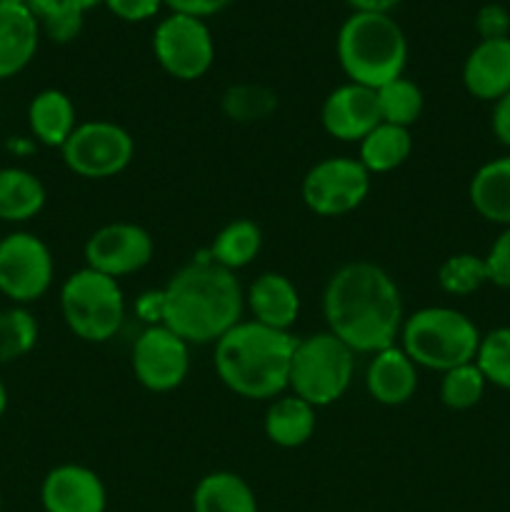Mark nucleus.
Returning <instances> with one entry per match:
<instances>
[{
    "label": "nucleus",
    "mask_w": 510,
    "mask_h": 512,
    "mask_svg": "<svg viewBox=\"0 0 510 512\" xmlns=\"http://www.w3.org/2000/svg\"><path fill=\"white\" fill-rule=\"evenodd\" d=\"M323 318L355 355H373L395 345L403 328L400 288L388 270L370 260L345 263L325 283Z\"/></svg>",
    "instance_id": "obj_1"
},
{
    "label": "nucleus",
    "mask_w": 510,
    "mask_h": 512,
    "mask_svg": "<svg viewBox=\"0 0 510 512\" xmlns=\"http://www.w3.org/2000/svg\"><path fill=\"white\" fill-rule=\"evenodd\" d=\"M160 290L163 325L190 345H215L243 320V285L208 255L180 268Z\"/></svg>",
    "instance_id": "obj_2"
},
{
    "label": "nucleus",
    "mask_w": 510,
    "mask_h": 512,
    "mask_svg": "<svg viewBox=\"0 0 510 512\" xmlns=\"http://www.w3.org/2000/svg\"><path fill=\"white\" fill-rule=\"evenodd\" d=\"M293 333L240 320L215 343L213 365L220 383L245 400H275L290 388Z\"/></svg>",
    "instance_id": "obj_3"
},
{
    "label": "nucleus",
    "mask_w": 510,
    "mask_h": 512,
    "mask_svg": "<svg viewBox=\"0 0 510 512\" xmlns=\"http://www.w3.org/2000/svg\"><path fill=\"white\" fill-rule=\"evenodd\" d=\"M335 53L348 83L383 88L408 65V38L388 13H350L335 38Z\"/></svg>",
    "instance_id": "obj_4"
},
{
    "label": "nucleus",
    "mask_w": 510,
    "mask_h": 512,
    "mask_svg": "<svg viewBox=\"0 0 510 512\" xmlns=\"http://www.w3.org/2000/svg\"><path fill=\"white\" fill-rule=\"evenodd\" d=\"M400 348L418 368L448 373L473 363L483 333L463 310L430 305L410 313L400 328Z\"/></svg>",
    "instance_id": "obj_5"
},
{
    "label": "nucleus",
    "mask_w": 510,
    "mask_h": 512,
    "mask_svg": "<svg viewBox=\"0 0 510 512\" xmlns=\"http://www.w3.org/2000/svg\"><path fill=\"white\" fill-rule=\"evenodd\" d=\"M355 373V353L330 330L295 340L290 363V393L318 408L338 403Z\"/></svg>",
    "instance_id": "obj_6"
},
{
    "label": "nucleus",
    "mask_w": 510,
    "mask_h": 512,
    "mask_svg": "<svg viewBox=\"0 0 510 512\" xmlns=\"http://www.w3.org/2000/svg\"><path fill=\"white\" fill-rule=\"evenodd\" d=\"M60 313L75 338L85 343H108L125 320L120 283L98 270H75L60 288Z\"/></svg>",
    "instance_id": "obj_7"
},
{
    "label": "nucleus",
    "mask_w": 510,
    "mask_h": 512,
    "mask_svg": "<svg viewBox=\"0 0 510 512\" xmlns=\"http://www.w3.org/2000/svg\"><path fill=\"white\" fill-rule=\"evenodd\" d=\"M65 168L85 180H108L123 173L135 158V140L113 120L78 123L60 148Z\"/></svg>",
    "instance_id": "obj_8"
},
{
    "label": "nucleus",
    "mask_w": 510,
    "mask_h": 512,
    "mask_svg": "<svg viewBox=\"0 0 510 512\" xmlns=\"http://www.w3.org/2000/svg\"><path fill=\"white\" fill-rule=\"evenodd\" d=\"M153 55L175 80H200L215 60V40L208 23L193 15L170 13L153 30Z\"/></svg>",
    "instance_id": "obj_9"
},
{
    "label": "nucleus",
    "mask_w": 510,
    "mask_h": 512,
    "mask_svg": "<svg viewBox=\"0 0 510 512\" xmlns=\"http://www.w3.org/2000/svg\"><path fill=\"white\" fill-rule=\"evenodd\" d=\"M55 278V260L43 238L25 230L0 240V293L13 305L43 298Z\"/></svg>",
    "instance_id": "obj_10"
},
{
    "label": "nucleus",
    "mask_w": 510,
    "mask_h": 512,
    "mask_svg": "<svg viewBox=\"0 0 510 512\" xmlns=\"http://www.w3.org/2000/svg\"><path fill=\"white\" fill-rule=\"evenodd\" d=\"M370 173L358 158H323L305 173L300 193L310 213L320 218H340L365 203L370 193Z\"/></svg>",
    "instance_id": "obj_11"
},
{
    "label": "nucleus",
    "mask_w": 510,
    "mask_h": 512,
    "mask_svg": "<svg viewBox=\"0 0 510 512\" xmlns=\"http://www.w3.org/2000/svg\"><path fill=\"white\" fill-rule=\"evenodd\" d=\"M133 375L150 393H170L180 388L190 370V343L168 325H148L130 350Z\"/></svg>",
    "instance_id": "obj_12"
},
{
    "label": "nucleus",
    "mask_w": 510,
    "mask_h": 512,
    "mask_svg": "<svg viewBox=\"0 0 510 512\" xmlns=\"http://www.w3.org/2000/svg\"><path fill=\"white\" fill-rule=\"evenodd\" d=\"M155 243L143 225L108 223L85 240V268L108 278H125L140 273L153 260Z\"/></svg>",
    "instance_id": "obj_13"
},
{
    "label": "nucleus",
    "mask_w": 510,
    "mask_h": 512,
    "mask_svg": "<svg viewBox=\"0 0 510 512\" xmlns=\"http://www.w3.org/2000/svg\"><path fill=\"white\" fill-rule=\"evenodd\" d=\"M320 123L330 138L340 143H360L380 120L378 93L358 83H345L330 90L320 108Z\"/></svg>",
    "instance_id": "obj_14"
},
{
    "label": "nucleus",
    "mask_w": 510,
    "mask_h": 512,
    "mask_svg": "<svg viewBox=\"0 0 510 512\" xmlns=\"http://www.w3.org/2000/svg\"><path fill=\"white\" fill-rule=\"evenodd\" d=\"M40 503L45 512H105L108 490L95 470L63 463L43 478Z\"/></svg>",
    "instance_id": "obj_15"
},
{
    "label": "nucleus",
    "mask_w": 510,
    "mask_h": 512,
    "mask_svg": "<svg viewBox=\"0 0 510 512\" xmlns=\"http://www.w3.org/2000/svg\"><path fill=\"white\" fill-rule=\"evenodd\" d=\"M365 390L375 403L388 408L410 403L418 390V365L405 355L400 345L378 350L370 355L365 368Z\"/></svg>",
    "instance_id": "obj_16"
},
{
    "label": "nucleus",
    "mask_w": 510,
    "mask_h": 512,
    "mask_svg": "<svg viewBox=\"0 0 510 512\" xmlns=\"http://www.w3.org/2000/svg\"><path fill=\"white\" fill-rule=\"evenodd\" d=\"M463 85L483 103L503 98L510 90V38L480 40L463 63Z\"/></svg>",
    "instance_id": "obj_17"
},
{
    "label": "nucleus",
    "mask_w": 510,
    "mask_h": 512,
    "mask_svg": "<svg viewBox=\"0 0 510 512\" xmlns=\"http://www.w3.org/2000/svg\"><path fill=\"white\" fill-rule=\"evenodd\" d=\"M245 308L255 323L290 333L300 315V293L283 273H260L245 290Z\"/></svg>",
    "instance_id": "obj_18"
},
{
    "label": "nucleus",
    "mask_w": 510,
    "mask_h": 512,
    "mask_svg": "<svg viewBox=\"0 0 510 512\" xmlns=\"http://www.w3.org/2000/svg\"><path fill=\"white\" fill-rule=\"evenodd\" d=\"M40 28L28 5L0 3V80L13 78L38 53Z\"/></svg>",
    "instance_id": "obj_19"
},
{
    "label": "nucleus",
    "mask_w": 510,
    "mask_h": 512,
    "mask_svg": "<svg viewBox=\"0 0 510 512\" xmlns=\"http://www.w3.org/2000/svg\"><path fill=\"white\" fill-rule=\"evenodd\" d=\"M468 198L475 213L488 223L510 228V155L488 160L473 173Z\"/></svg>",
    "instance_id": "obj_20"
},
{
    "label": "nucleus",
    "mask_w": 510,
    "mask_h": 512,
    "mask_svg": "<svg viewBox=\"0 0 510 512\" xmlns=\"http://www.w3.org/2000/svg\"><path fill=\"white\" fill-rule=\"evenodd\" d=\"M30 133L48 148H63L65 140L78 128V113L68 93L58 88L40 90L28 105Z\"/></svg>",
    "instance_id": "obj_21"
},
{
    "label": "nucleus",
    "mask_w": 510,
    "mask_h": 512,
    "mask_svg": "<svg viewBox=\"0 0 510 512\" xmlns=\"http://www.w3.org/2000/svg\"><path fill=\"white\" fill-rule=\"evenodd\" d=\"M265 438L278 448H300L315 433V408L298 395H280L270 400L265 413Z\"/></svg>",
    "instance_id": "obj_22"
},
{
    "label": "nucleus",
    "mask_w": 510,
    "mask_h": 512,
    "mask_svg": "<svg viewBox=\"0 0 510 512\" xmlns=\"http://www.w3.org/2000/svg\"><path fill=\"white\" fill-rule=\"evenodd\" d=\"M193 512H260L253 488L230 470L203 475L193 490Z\"/></svg>",
    "instance_id": "obj_23"
},
{
    "label": "nucleus",
    "mask_w": 510,
    "mask_h": 512,
    "mask_svg": "<svg viewBox=\"0 0 510 512\" xmlns=\"http://www.w3.org/2000/svg\"><path fill=\"white\" fill-rule=\"evenodd\" d=\"M43 180L25 168H0V220L25 223L45 208Z\"/></svg>",
    "instance_id": "obj_24"
},
{
    "label": "nucleus",
    "mask_w": 510,
    "mask_h": 512,
    "mask_svg": "<svg viewBox=\"0 0 510 512\" xmlns=\"http://www.w3.org/2000/svg\"><path fill=\"white\" fill-rule=\"evenodd\" d=\"M413 153V135L408 128L378 123L358 143V160L370 175H383L400 168Z\"/></svg>",
    "instance_id": "obj_25"
},
{
    "label": "nucleus",
    "mask_w": 510,
    "mask_h": 512,
    "mask_svg": "<svg viewBox=\"0 0 510 512\" xmlns=\"http://www.w3.org/2000/svg\"><path fill=\"white\" fill-rule=\"evenodd\" d=\"M263 248V230L248 218H235L218 230L208 250V258L220 268L238 273L258 258Z\"/></svg>",
    "instance_id": "obj_26"
},
{
    "label": "nucleus",
    "mask_w": 510,
    "mask_h": 512,
    "mask_svg": "<svg viewBox=\"0 0 510 512\" xmlns=\"http://www.w3.org/2000/svg\"><path fill=\"white\" fill-rule=\"evenodd\" d=\"M375 93H378V110L383 123L400 125V128L410 130V125L418 123V118L423 115V90H420L415 80L405 78V75L390 80V83H385Z\"/></svg>",
    "instance_id": "obj_27"
},
{
    "label": "nucleus",
    "mask_w": 510,
    "mask_h": 512,
    "mask_svg": "<svg viewBox=\"0 0 510 512\" xmlns=\"http://www.w3.org/2000/svg\"><path fill=\"white\" fill-rule=\"evenodd\" d=\"M38 343V320L25 305L0 308V365L25 358Z\"/></svg>",
    "instance_id": "obj_28"
},
{
    "label": "nucleus",
    "mask_w": 510,
    "mask_h": 512,
    "mask_svg": "<svg viewBox=\"0 0 510 512\" xmlns=\"http://www.w3.org/2000/svg\"><path fill=\"white\" fill-rule=\"evenodd\" d=\"M40 33L48 35L53 43H70L83 30L85 13L70 5L68 0H28Z\"/></svg>",
    "instance_id": "obj_29"
},
{
    "label": "nucleus",
    "mask_w": 510,
    "mask_h": 512,
    "mask_svg": "<svg viewBox=\"0 0 510 512\" xmlns=\"http://www.w3.org/2000/svg\"><path fill=\"white\" fill-rule=\"evenodd\" d=\"M485 283H488V268L483 255L455 253L438 268L440 290L455 298L478 293Z\"/></svg>",
    "instance_id": "obj_30"
},
{
    "label": "nucleus",
    "mask_w": 510,
    "mask_h": 512,
    "mask_svg": "<svg viewBox=\"0 0 510 512\" xmlns=\"http://www.w3.org/2000/svg\"><path fill=\"white\" fill-rule=\"evenodd\" d=\"M488 380L483 378L480 368L473 363H463L458 368L448 370L440 378V400L450 410H470L483 400Z\"/></svg>",
    "instance_id": "obj_31"
},
{
    "label": "nucleus",
    "mask_w": 510,
    "mask_h": 512,
    "mask_svg": "<svg viewBox=\"0 0 510 512\" xmlns=\"http://www.w3.org/2000/svg\"><path fill=\"white\" fill-rule=\"evenodd\" d=\"M475 365L480 368L488 385L510 390V325L493 328L480 338Z\"/></svg>",
    "instance_id": "obj_32"
},
{
    "label": "nucleus",
    "mask_w": 510,
    "mask_h": 512,
    "mask_svg": "<svg viewBox=\"0 0 510 512\" xmlns=\"http://www.w3.org/2000/svg\"><path fill=\"white\" fill-rule=\"evenodd\" d=\"M483 258L485 268H488V283H493L495 288L510 290V228L500 230Z\"/></svg>",
    "instance_id": "obj_33"
},
{
    "label": "nucleus",
    "mask_w": 510,
    "mask_h": 512,
    "mask_svg": "<svg viewBox=\"0 0 510 512\" xmlns=\"http://www.w3.org/2000/svg\"><path fill=\"white\" fill-rule=\"evenodd\" d=\"M475 28L480 40L510 38V13L500 3H488L475 15Z\"/></svg>",
    "instance_id": "obj_34"
},
{
    "label": "nucleus",
    "mask_w": 510,
    "mask_h": 512,
    "mask_svg": "<svg viewBox=\"0 0 510 512\" xmlns=\"http://www.w3.org/2000/svg\"><path fill=\"white\" fill-rule=\"evenodd\" d=\"M103 5L125 23H143L160 13L163 0H103Z\"/></svg>",
    "instance_id": "obj_35"
},
{
    "label": "nucleus",
    "mask_w": 510,
    "mask_h": 512,
    "mask_svg": "<svg viewBox=\"0 0 510 512\" xmlns=\"http://www.w3.org/2000/svg\"><path fill=\"white\" fill-rule=\"evenodd\" d=\"M233 0H163L168 5L170 13H183L193 15V18H210V15L225 10Z\"/></svg>",
    "instance_id": "obj_36"
},
{
    "label": "nucleus",
    "mask_w": 510,
    "mask_h": 512,
    "mask_svg": "<svg viewBox=\"0 0 510 512\" xmlns=\"http://www.w3.org/2000/svg\"><path fill=\"white\" fill-rule=\"evenodd\" d=\"M490 130H493L495 140L505 148H510V90L500 100L493 103V113H490Z\"/></svg>",
    "instance_id": "obj_37"
},
{
    "label": "nucleus",
    "mask_w": 510,
    "mask_h": 512,
    "mask_svg": "<svg viewBox=\"0 0 510 512\" xmlns=\"http://www.w3.org/2000/svg\"><path fill=\"white\" fill-rule=\"evenodd\" d=\"M135 313L148 325L163 323V290H150V293L140 295L135 303Z\"/></svg>",
    "instance_id": "obj_38"
},
{
    "label": "nucleus",
    "mask_w": 510,
    "mask_h": 512,
    "mask_svg": "<svg viewBox=\"0 0 510 512\" xmlns=\"http://www.w3.org/2000/svg\"><path fill=\"white\" fill-rule=\"evenodd\" d=\"M353 8V13H388L400 5V0H345Z\"/></svg>",
    "instance_id": "obj_39"
},
{
    "label": "nucleus",
    "mask_w": 510,
    "mask_h": 512,
    "mask_svg": "<svg viewBox=\"0 0 510 512\" xmlns=\"http://www.w3.org/2000/svg\"><path fill=\"white\" fill-rule=\"evenodd\" d=\"M70 5H75L78 10H83V13H88L90 8H95L98 3H103V0H68Z\"/></svg>",
    "instance_id": "obj_40"
},
{
    "label": "nucleus",
    "mask_w": 510,
    "mask_h": 512,
    "mask_svg": "<svg viewBox=\"0 0 510 512\" xmlns=\"http://www.w3.org/2000/svg\"><path fill=\"white\" fill-rule=\"evenodd\" d=\"M5 410H8V388H5L3 378H0V420H3Z\"/></svg>",
    "instance_id": "obj_41"
},
{
    "label": "nucleus",
    "mask_w": 510,
    "mask_h": 512,
    "mask_svg": "<svg viewBox=\"0 0 510 512\" xmlns=\"http://www.w3.org/2000/svg\"><path fill=\"white\" fill-rule=\"evenodd\" d=\"M0 3H8V5H28V0H0Z\"/></svg>",
    "instance_id": "obj_42"
},
{
    "label": "nucleus",
    "mask_w": 510,
    "mask_h": 512,
    "mask_svg": "<svg viewBox=\"0 0 510 512\" xmlns=\"http://www.w3.org/2000/svg\"><path fill=\"white\" fill-rule=\"evenodd\" d=\"M0 512H3V498H0Z\"/></svg>",
    "instance_id": "obj_43"
}]
</instances>
